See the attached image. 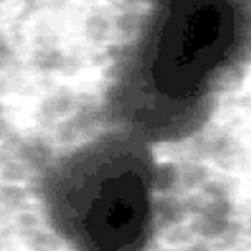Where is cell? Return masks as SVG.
Segmentation results:
<instances>
[{
    "label": "cell",
    "instance_id": "obj_3",
    "mask_svg": "<svg viewBox=\"0 0 251 251\" xmlns=\"http://www.w3.org/2000/svg\"><path fill=\"white\" fill-rule=\"evenodd\" d=\"M152 1H153V2H156V5H157V4H161V2L168 1V0H152Z\"/></svg>",
    "mask_w": 251,
    "mask_h": 251
},
{
    "label": "cell",
    "instance_id": "obj_2",
    "mask_svg": "<svg viewBox=\"0 0 251 251\" xmlns=\"http://www.w3.org/2000/svg\"><path fill=\"white\" fill-rule=\"evenodd\" d=\"M249 0H172L156 5L145 56L157 102H188L234 49ZM153 97V98H154Z\"/></svg>",
    "mask_w": 251,
    "mask_h": 251
},
{
    "label": "cell",
    "instance_id": "obj_1",
    "mask_svg": "<svg viewBox=\"0 0 251 251\" xmlns=\"http://www.w3.org/2000/svg\"><path fill=\"white\" fill-rule=\"evenodd\" d=\"M129 149L100 146L71 159L55 181L51 216L76 251H147L150 185Z\"/></svg>",
    "mask_w": 251,
    "mask_h": 251
}]
</instances>
